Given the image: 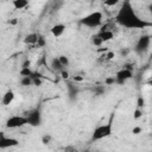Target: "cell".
Returning <instances> with one entry per match:
<instances>
[{
    "label": "cell",
    "mask_w": 152,
    "mask_h": 152,
    "mask_svg": "<svg viewBox=\"0 0 152 152\" xmlns=\"http://www.w3.org/2000/svg\"><path fill=\"white\" fill-rule=\"evenodd\" d=\"M58 61L61 62V64L63 65V68H65V66H69V58L65 56V55H61V56H58Z\"/></svg>",
    "instance_id": "obj_18"
},
{
    "label": "cell",
    "mask_w": 152,
    "mask_h": 152,
    "mask_svg": "<svg viewBox=\"0 0 152 152\" xmlns=\"http://www.w3.org/2000/svg\"><path fill=\"white\" fill-rule=\"evenodd\" d=\"M112 133H113V124H112V120H110L107 124H103V125L97 126L93 131L91 140H101V139L108 138V137L112 135Z\"/></svg>",
    "instance_id": "obj_3"
},
{
    "label": "cell",
    "mask_w": 152,
    "mask_h": 152,
    "mask_svg": "<svg viewBox=\"0 0 152 152\" xmlns=\"http://www.w3.org/2000/svg\"><path fill=\"white\" fill-rule=\"evenodd\" d=\"M150 44H151V37H150L148 34H142V36L139 37V39H138V42H137V44H135L134 51H135L137 53L142 55V53H145V52L148 50Z\"/></svg>",
    "instance_id": "obj_6"
},
{
    "label": "cell",
    "mask_w": 152,
    "mask_h": 152,
    "mask_svg": "<svg viewBox=\"0 0 152 152\" xmlns=\"http://www.w3.org/2000/svg\"><path fill=\"white\" fill-rule=\"evenodd\" d=\"M37 44H38V48H44L45 44H46V40L43 36H39L38 34V40H37Z\"/></svg>",
    "instance_id": "obj_20"
},
{
    "label": "cell",
    "mask_w": 152,
    "mask_h": 152,
    "mask_svg": "<svg viewBox=\"0 0 152 152\" xmlns=\"http://www.w3.org/2000/svg\"><path fill=\"white\" fill-rule=\"evenodd\" d=\"M74 81H75V82H82V81H83V77H82V76H75V77H74Z\"/></svg>",
    "instance_id": "obj_31"
},
{
    "label": "cell",
    "mask_w": 152,
    "mask_h": 152,
    "mask_svg": "<svg viewBox=\"0 0 152 152\" xmlns=\"http://www.w3.org/2000/svg\"><path fill=\"white\" fill-rule=\"evenodd\" d=\"M102 20H103V15H102V12L100 11H95V12H91L89 14H87L86 17H83L81 20H80V24L87 26V27H99L101 24H102Z\"/></svg>",
    "instance_id": "obj_2"
},
{
    "label": "cell",
    "mask_w": 152,
    "mask_h": 152,
    "mask_svg": "<svg viewBox=\"0 0 152 152\" xmlns=\"http://www.w3.org/2000/svg\"><path fill=\"white\" fill-rule=\"evenodd\" d=\"M90 39H91V44L95 45V46H101V45L103 44V42H102V39L100 38L99 33H97V34H93Z\"/></svg>",
    "instance_id": "obj_16"
},
{
    "label": "cell",
    "mask_w": 152,
    "mask_h": 152,
    "mask_svg": "<svg viewBox=\"0 0 152 152\" xmlns=\"http://www.w3.org/2000/svg\"><path fill=\"white\" fill-rule=\"evenodd\" d=\"M50 141H51V135L50 134H44L42 137V144L43 145H48V144H50Z\"/></svg>",
    "instance_id": "obj_22"
},
{
    "label": "cell",
    "mask_w": 152,
    "mask_h": 152,
    "mask_svg": "<svg viewBox=\"0 0 152 152\" xmlns=\"http://www.w3.org/2000/svg\"><path fill=\"white\" fill-rule=\"evenodd\" d=\"M115 83L118 84H124L127 80L132 78L133 77V71L128 68H124L121 70H119L116 74H115Z\"/></svg>",
    "instance_id": "obj_7"
},
{
    "label": "cell",
    "mask_w": 152,
    "mask_h": 152,
    "mask_svg": "<svg viewBox=\"0 0 152 152\" xmlns=\"http://www.w3.org/2000/svg\"><path fill=\"white\" fill-rule=\"evenodd\" d=\"M19 145V140L12 137H6L4 132H0V148H8Z\"/></svg>",
    "instance_id": "obj_8"
},
{
    "label": "cell",
    "mask_w": 152,
    "mask_h": 152,
    "mask_svg": "<svg viewBox=\"0 0 152 152\" xmlns=\"http://www.w3.org/2000/svg\"><path fill=\"white\" fill-rule=\"evenodd\" d=\"M114 57H115V53H114L113 51H108V52L106 53V58H107L108 61H110V59H114Z\"/></svg>",
    "instance_id": "obj_28"
},
{
    "label": "cell",
    "mask_w": 152,
    "mask_h": 152,
    "mask_svg": "<svg viewBox=\"0 0 152 152\" xmlns=\"http://www.w3.org/2000/svg\"><path fill=\"white\" fill-rule=\"evenodd\" d=\"M74 84L72 83H68V93H69V95H70V97L71 99H74L76 95H77V88L76 87H72Z\"/></svg>",
    "instance_id": "obj_17"
},
{
    "label": "cell",
    "mask_w": 152,
    "mask_h": 152,
    "mask_svg": "<svg viewBox=\"0 0 152 152\" xmlns=\"http://www.w3.org/2000/svg\"><path fill=\"white\" fill-rule=\"evenodd\" d=\"M141 116H142V110L138 107V108L134 110V113H133V119H134V120H138V119H140Z\"/></svg>",
    "instance_id": "obj_21"
},
{
    "label": "cell",
    "mask_w": 152,
    "mask_h": 152,
    "mask_svg": "<svg viewBox=\"0 0 152 152\" xmlns=\"http://www.w3.org/2000/svg\"><path fill=\"white\" fill-rule=\"evenodd\" d=\"M65 28H66V26L64 24H56V25H53L51 27V34L55 38H58V37H61L64 33Z\"/></svg>",
    "instance_id": "obj_10"
},
{
    "label": "cell",
    "mask_w": 152,
    "mask_h": 152,
    "mask_svg": "<svg viewBox=\"0 0 152 152\" xmlns=\"http://www.w3.org/2000/svg\"><path fill=\"white\" fill-rule=\"evenodd\" d=\"M14 97H15V95H14L13 90H6L5 94L1 96V104L2 106H10L13 102Z\"/></svg>",
    "instance_id": "obj_9"
},
{
    "label": "cell",
    "mask_w": 152,
    "mask_h": 152,
    "mask_svg": "<svg viewBox=\"0 0 152 152\" xmlns=\"http://www.w3.org/2000/svg\"><path fill=\"white\" fill-rule=\"evenodd\" d=\"M99 36H100V38L102 39V42L103 43H106V42H109V40H112L113 38H114V33L110 31V30H101L100 32H99Z\"/></svg>",
    "instance_id": "obj_11"
},
{
    "label": "cell",
    "mask_w": 152,
    "mask_h": 152,
    "mask_svg": "<svg viewBox=\"0 0 152 152\" xmlns=\"http://www.w3.org/2000/svg\"><path fill=\"white\" fill-rule=\"evenodd\" d=\"M104 84H106V86L115 84V77H114V76H112V77H106V78H104Z\"/></svg>",
    "instance_id": "obj_24"
},
{
    "label": "cell",
    "mask_w": 152,
    "mask_h": 152,
    "mask_svg": "<svg viewBox=\"0 0 152 152\" xmlns=\"http://www.w3.org/2000/svg\"><path fill=\"white\" fill-rule=\"evenodd\" d=\"M8 24H10V25H17V24H18V19H17V18H13V19L8 20Z\"/></svg>",
    "instance_id": "obj_30"
},
{
    "label": "cell",
    "mask_w": 152,
    "mask_h": 152,
    "mask_svg": "<svg viewBox=\"0 0 152 152\" xmlns=\"http://www.w3.org/2000/svg\"><path fill=\"white\" fill-rule=\"evenodd\" d=\"M12 4L15 10H23L28 6V0H13Z\"/></svg>",
    "instance_id": "obj_13"
},
{
    "label": "cell",
    "mask_w": 152,
    "mask_h": 152,
    "mask_svg": "<svg viewBox=\"0 0 152 152\" xmlns=\"http://www.w3.org/2000/svg\"><path fill=\"white\" fill-rule=\"evenodd\" d=\"M69 76H70V74H69L68 70H65V69H62V70H61V77H62L63 80H68Z\"/></svg>",
    "instance_id": "obj_25"
},
{
    "label": "cell",
    "mask_w": 152,
    "mask_h": 152,
    "mask_svg": "<svg viewBox=\"0 0 152 152\" xmlns=\"http://www.w3.org/2000/svg\"><path fill=\"white\" fill-rule=\"evenodd\" d=\"M51 68L55 70V71H61L63 68V65L61 64V62L58 61V57H53L52 61H51Z\"/></svg>",
    "instance_id": "obj_14"
},
{
    "label": "cell",
    "mask_w": 152,
    "mask_h": 152,
    "mask_svg": "<svg viewBox=\"0 0 152 152\" xmlns=\"http://www.w3.org/2000/svg\"><path fill=\"white\" fill-rule=\"evenodd\" d=\"M137 106H138L139 108H141V107H144V106H145V100L142 99V96H139V97H138V101H137Z\"/></svg>",
    "instance_id": "obj_27"
},
{
    "label": "cell",
    "mask_w": 152,
    "mask_h": 152,
    "mask_svg": "<svg viewBox=\"0 0 152 152\" xmlns=\"http://www.w3.org/2000/svg\"><path fill=\"white\" fill-rule=\"evenodd\" d=\"M5 125L10 129H14V128H20L27 125V121H26V118L23 115H12L6 120Z\"/></svg>",
    "instance_id": "obj_5"
},
{
    "label": "cell",
    "mask_w": 152,
    "mask_h": 152,
    "mask_svg": "<svg viewBox=\"0 0 152 152\" xmlns=\"http://www.w3.org/2000/svg\"><path fill=\"white\" fill-rule=\"evenodd\" d=\"M30 65H31V62L28 61V59H26L24 63H23V65H21V68H30Z\"/></svg>",
    "instance_id": "obj_29"
},
{
    "label": "cell",
    "mask_w": 152,
    "mask_h": 152,
    "mask_svg": "<svg viewBox=\"0 0 152 152\" xmlns=\"http://www.w3.org/2000/svg\"><path fill=\"white\" fill-rule=\"evenodd\" d=\"M25 118H26L27 125H30L32 127H38V126L42 125V113L38 108L31 109L30 112H27Z\"/></svg>",
    "instance_id": "obj_4"
},
{
    "label": "cell",
    "mask_w": 152,
    "mask_h": 152,
    "mask_svg": "<svg viewBox=\"0 0 152 152\" xmlns=\"http://www.w3.org/2000/svg\"><path fill=\"white\" fill-rule=\"evenodd\" d=\"M127 52H128L127 50H125V51H124V50H121V55H122V56H125V55H127Z\"/></svg>",
    "instance_id": "obj_32"
},
{
    "label": "cell",
    "mask_w": 152,
    "mask_h": 152,
    "mask_svg": "<svg viewBox=\"0 0 152 152\" xmlns=\"http://www.w3.org/2000/svg\"><path fill=\"white\" fill-rule=\"evenodd\" d=\"M141 131H142V128H141L140 126H135V127H133V128H132V133H133L134 135L140 134V133H141Z\"/></svg>",
    "instance_id": "obj_26"
},
{
    "label": "cell",
    "mask_w": 152,
    "mask_h": 152,
    "mask_svg": "<svg viewBox=\"0 0 152 152\" xmlns=\"http://www.w3.org/2000/svg\"><path fill=\"white\" fill-rule=\"evenodd\" d=\"M20 84L23 87H30V86H32V77L31 76H21Z\"/></svg>",
    "instance_id": "obj_15"
},
{
    "label": "cell",
    "mask_w": 152,
    "mask_h": 152,
    "mask_svg": "<svg viewBox=\"0 0 152 152\" xmlns=\"http://www.w3.org/2000/svg\"><path fill=\"white\" fill-rule=\"evenodd\" d=\"M0 102H1V96H0Z\"/></svg>",
    "instance_id": "obj_33"
},
{
    "label": "cell",
    "mask_w": 152,
    "mask_h": 152,
    "mask_svg": "<svg viewBox=\"0 0 152 152\" xmlns=\"http://www.w3.org/2000/svg\"><path fill=\"white\" fill-rule=\"evenodd\" d=\"M19 74H20V76H32L34 72L30 68H21L20 71H19Z\"/></svg>",
    "instance_id": "obj_19"
},
{
    "label": "cell",
    "mask_w": 152,
    "mask_h": 152,
    "mask_svg": "<svg viewBox=\"0 0 152 152\" xmlns=\"http://www.w3.org/2000/svg\"><path fill=\"white\" fill-rule=\"evenodd\" d=\"M37 40H38V34L36 32H31V33L26 34L24 38V43L27 45H36Z\"/></svg>",
    "instance_id": "obj_12"
},
{
    "label": "cell",
    "mask_w": 152,
    "mask_h": 152,
    "mask_svg": "<svg viewBox=\"0 0 152 152\" xmlns=\"http://www.w3.org/2000/svg\"><path fill=\"white\" fill-rule=\"evenodd\" d=\"M121 0H104V5L108 6V7H113L115 5H118Z\"/></svg>",
    "instance_id": "obj_23"
},
{
    "label": "cell",
    "mask_w": 152,
    "mask_h": 152,
    "mask_svg": "<svg viewBox=\"0 0 152 152\" xmlns=\"http://www.w3.org/2000/svg\"><path fill=\"white\" fill-rule=\"evenodd\" d=\"M115 21L126 27V28H145L150 27L152 24L150 21H146L141 19L134 11L132 4L129 0H125L120 10L118 11L115 15Z\"/></svg>",
    "instance_id": "obj_1"
}]
</instances>
